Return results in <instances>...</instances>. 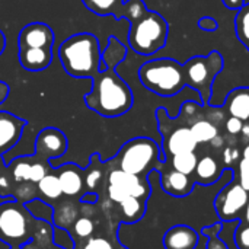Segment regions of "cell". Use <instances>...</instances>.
Wrapping results in <instances>:
<instances>
[{
	"label": "cell",
	"instance_id": "30bf717a",
	"mask_svg": "<svg viewBox=\"0 0 249 249\" xmlns=\"http://www.w3.org/2000/svg\"><path fill=\"white\" fill-rule=\"evenodd\" d=\"M107 163V179L105 184H111V185H117L120 188H123L128 196L140 198L143 201H147L150 194H152V188L150 184L147 181V178H142L133 174H128L125 171H121L118 168H112ZM104 184V185H105Z\"/></svg>",
	"mask_w": 249,
	"mask_h": 249
},
{
	"label": "cell",
	"instance_id": "c3c4849f",
	"mask_svg": "<svg viewBox=\"0 0 249 249\" xmlns=\"http://www.w3.org/2000/svg\"><path fill=\"white\" fill-rule=\"evenodd\" d=\"M48 249H61V248H58V247H57V248H54V247H51V248H48Z\"/></svg>",
	"mask_w": 249,
	"mask_h": 249
},
{
	"label": "cell",
	"instance_id": "5b68a950",
	"mask_svg": "<svg viewBox=\"0 0 249 249\" xmlns=\"http://www.w3.org/2000/svg\"><path fill=\"white\" fill-rule=\"evenodd\" d=\"M36 220L28 207L16 200L0 204V241L10 249H22L32 241Z\"/></svg>",
	"mask_w": 249,
	"mask_h": 249
},
{
	"label": "cell",
	"instance_id": "4fadbf2b",
	"mask_svg": "<svg viewBox=\"0 0 249 249\" xmlns=\"http://www.w3.org/2000/svg\"><path fill=\"white\" fill-rule=\"evenodd\" d=\"M54 172L58 178L64 197L79 198L83 193H86L83 169L76 163H64L58 169H54Z\"/></svg>",
	"mask_w": 249,
	"mask_h": 249
},
{
	"label": "cell",
	"instance_id": "6da1fadb",
	"mask_svg": "<svg viewBox=\"0 0 249 249\" xmlns=\"http://www.w3.org/2000/svg\"><path fill=\"white\" fill-rule=\"evenodd\" d=\"M125 55L127 47L115 36H109L102 51L101 69L92 74V89L85 95L86 107L101 117H121L127 114L134 104L131 88L115 70L118 64L125 60Z\"/></svg>",
	"mask_w": 249,
	"mask_h": 249
},
{
	"label": "cell",
	"instance_id": "e0dca14e",
	"mask_svg": "<svg viewBox=\"0 0 249 249\" xmlns=\"http://www.w3.org/2000/svg\"><path fill=\"white\" fill-rule=\"evenodd\" d=\"M225 171L226 169L219 159H216L212 155H206L203 158H198L196 171L193 174V179L196 184L200 185H212L222 178Z\"/></svg>",
	"mask_w": 249,
	"mask_h": 249
},
{
	"label": "cell",
	"instance_id": "ee69618b",
	"mask_svg": "<svg viewBox=\"0 0 249 249\" xmlns=\"http://www.w3.org/2000/svg\"><path fill=\"white\" fill-rule=\"evenodd\" d=\"M241 156H242V159L249 160V143L244 144V147L241 149Z\"/></svg>",
	"mask_w": 249,
	"mask_h": 249
},
{
	"label": "cell",
	"instance_id": "7bdbcfd3",
	"mask_svg": "<svg viewBox=\"0 0 249 249\" xmlns=\"http://www.w3.org/2000/svg\"><path fill=\"white\" fill-rule=\"evenodd\" d=\"M4 48H6V35H4L3 31L0 29V55L3 54Z\"/></svg>",
	"mask_w": 249,
	"mask_h": 249
},
{
	"label": "cell",
	"instance_id": "9a60e30c",
	"mask_svg": "<svg viewBox=\"0 0 249 249\" xmlns=\"http://www.w3.org/2000/svg\"><path fill=\"white\" fill-rule=\"evenodd\" d=\"M54 32L42 22H32L23 26L19 32L18 45L29 48H53Z\"/></svg>",
	"mask_w": 249,
	"mask_h": 249
},
{
	"label": "cell",
	"instance_id": "60d3db41",
	"mask_svg": "<svg viewBox=\"0 0 249 249\" xmlns=\"http://www.w3.org/2000/svg\"><path fill=\"white\" fill-rule=\"evenodd\" d=\"M9 92H10V88L6 82H1L0 80V104H3L7 96H9Z\"/></svg>",
	"mask_w": 249,
	"mask_h": 249
},
{
	"label": "cell",
	"instance_id": "d590c367",
	"mask_svg": "<svg viewBox=\"0 0 249 249\" xmlns=\"http://www.w3.org/2000/svg\"><path fill=\"white\" fill-rule=\"evenodd\" d=\"M15 181L13 178L10 177L7 168L4 166L0 172V197H12V193H13V188H15Z\"/></svg>",
	"mask_w": 249,
	"mask_h": 249
},
{
	"label": "cell",
	"instance_id": "2e32d148",
	"mask_svg": "<svg viewBox=\"0 0 249 249\" xmlns=\"http://www.w3.org/2000/svg\"><path fill=\"white\" fill-rule=\"evenodd\" d=\"M200 236L196 229L188 225H175L163 235L165 249H196L198 247Z\"/></svg>",
	"mask_w": 249,
	"mask_h": 249
},
{
	"label": "cell",
	"instance_id": "4316f807",
	"mask_svg": "<svg viewBox=\"0 0 249 249\" xmlns=\"http://www.w3.org/2000/svg\"><path fill=\"white\" fill-rule=\"evenodd\" d=\"M10 177L13 178L15 184H20L25 181H29V172H31V155L29 156H20L13 159L9 165H6Z\"/></svg>",
	"mask_w": 249,
	"mask_h": 249
},
{
	"label": "cell",
	"instance_id": "8fae6325",
	"mask_svg": "<svg viewBox=\"0 0 249 249\" xmlns=\"http://www.w3.org/2000/svg\"><path fill=\"white\" fill-rule=\"evenodd\" d=\"M67 137L61 130L55 127H47L42 128L36 136L35 155L47 160L61 158L67 150Z\"/></svg>",
	"mask_w": 249,
	"mask_h": 249
},
{
	"label": "cell",
	"instance_id": "7c38bea8",
	"mask_svg": "<svg viewBox=\"0 0 249 249\" xmlns=\"http://www.w3.org/2000/svg\"><path fill=\"white\" fill-rule=\"evenodd\" d=\"M156 172L160 174L162 190L172 197H177V198L188 197L196 187V182L191 175L181 174V172L172 169L165 162H160Z\"/></svg>",
	"mask_w": 249,
	"mask_h": 249
},
{
	"label": "cell",
	"instance_id": "52a82bcc",
	"mask_svg": "<svg viewBox=\"0 0 249 249\" xmlns=\"http://www.w3.org/2000/svg\"><path fill=\"white\" fill-rule=\"evenodd\" d=\"M225 66L223 55L213 50L207 55H196L184 64L187 86L200 93L203 105L210 104L214 79L222 73Z\"/></svg>",
	"mask_w": 249,
	"mask_h": 249
},
{
	"label": "cell",
	"instance_id": "1f68e13d",
	"mask_svg": "<svg viewBox=\"0 0 249 249\" xmlns=\"http://www.w3.org/2000/svg\"><path fill=\"white\" fill-rule=\"evenodd\" d=\"M241 159H242L241 147H238L236 144H226L225 146V149L222 152V163H223L225 169L236 168V165L239 163Z\"/></svg>",
	"mask_w": 249,
	"mask_h": 249
},
{
	"label": "cell",
	"instance_id": "f6af8a7d",
	"mask_svg": "<svg viewBox=\"0 0 249 249\" xmlns=\"http://www.w3.org/2000/svg\"><path fill=\"white\" fill-rule=\"evenodd\" d=\"M244 220H245V222H248V223H249V200H248V204H247V209H245Z\"/></svg>",
	"mask_w": 249,
	"mask_h": 249
},
{
	"label": "cell",
	"instance_id": "bcb514c9",
	"mask_svg": "<svg viewBox=\"0 0 249 249\" xmlns=\"http://www.w3.org/2000/svg\"><path fill=\"white\" fill-rule=\"evenodd\" d=\"M115 249H128V248H125V247H123L120 242H117V244H115Z\"/></svg>",
	"mask_w": 249,
	"mask_h": 249
},
{
	"label": "cell",
	"instance_id": "ffe728a7",
	"mask_svg": "<svg viewBox=\"0 0 249 249\" xmlns=\"http://www.w3.org/2000/svg\"><path fill=\"white\" fill-rule=\"evenodd\" d=\"M80 216V206L76 198L60 200V203L53 204V225L54 228L70 231L73 223Z\"/></svg>",
	"mask_w": 249,
	"mask_h": 249
},
{
	"label": "cell",
	"instance_id": "3957f363",
	"mask_svg": "<svg viewBox=\"0 0 249 249\" xmlns=\"http://www.w3.org/2000/svg\"><path fill=\"white\" fill-rule=\"evenodd\" d=\"M109 166L118 168L128 174L147 178L163 162L162 149L149 137H136L121 146L118 153L107 160Z\"/></svg>",
	"mask_w": 249,
	"mask_h": 249
},
{
	"label": "cell",
	"instance_id": "603a6c76",
	"mask_svg": "<svg viewBox=\"0 0 249 249\" xmlns=\"http://www.w3.org/2000/svg\"><path fill=\"white\" fill-rule=\"evenodd\" d=\"M82 3L98 16H114L115 19L124 18V0H82Z\"/></svg>",
	"mask_w": 249,
	"mask_h": 249
},
{
	"label": "cell",
	"instance_id": "b9f144b4",
	"mask_svg": "<svg viewBox=\"0 0 249 249\" xmlns=\"http://www.w3.org/2000/svg\"><path fill=\"white\" fill-rule=\"evenodd\" d=\"M241 144H247L249 143V123H244V127H242V131H241Z\"/></svg>",
	"mask_w": 249,
	"mask_h": 249
},
{
	"label": "cell",
	"instance_id": "d6a6232c",
	"mask_svg": "<svg viewBox=\"0 0 249 249\" xmlns=\"http://www.w3.org/2000/svg\"><path fill=\"white\" fill-rule=\"evenodd\" d=\"M118 242V241H117ZM115 242V244H117ZM115 244L102 236H90L82 242V245H76L77 249H115Z\"/></svg>",
	"mask_w": 249,
	"mask_h": 249
},
{
	"label": "cell",
	"instance_id": "7dc6e473",
	"mask_svg": "<svg viewBox=\"0 0 249 249\" xmlns=\"http://www.w3.org/2000/svg\"><path fill=\"white\" fill-rule=\"evenodd\" d=\"M6 165H4V162H3V159H1V156H0V172H1V169L4 168Z\"/></svg>",
	"mask_w": 249,
	"mask_h": 249
},
{
	"label": "cell",
	"instance_id": "ab89813d",
	"mask_svg": "<svg viewBox=\"0 0 249 249\" xmlns=\"http://www.w3.org/2000/svg\"><path fill=\"white\" fill-rule=\"evenodd\" d=\"M225 6L231 10H239L244 4H245V0H223Z\"/></svg>",
	"mask_w": 249,
	"mask_h": 249
},
{
	"label": "cell",
	"instance_id": "7a4b0ae2",
	"mask_svg": "<svg viewBox=\"0 0 249 249\" xmlns=\"http://www.w3.org/2000/svg\"><path fill=\"white\" fill-rule=\"evenodd\" d=\"M60 61L67 74L83 79L92 77L101 69L102 50L99 39L89 32H80L63 41L58 50Z\"/></svg>",
	"mask_w": 249,
	"mask_h": 249
},
{
	"label": "cell",
	"instance_id": "d6986e66",
	"mask_svg": "<svg viewBox=\"0 0 249 249\" xmlns=\"http://www.w3.org/2000/svg\"><path fill=\"white\" fill-rule=\"evenodd\" d=\"M223 109L228 117H236L244 123H249V88L241 86L229 92L225 99Z\"/></svg>",
	"mask_w": 249,
	"mask_h": 249
},
{
	"label": "cell",
	"instance_id": "7402d4cb",
	"mask_svg": "<svg viewBox=\"0 0 249 249\" xmlns=\"http://www.w3.org/2000/svg\"><path fill=\"white\" fill-rule=\"evenodd\" d=\"M146 203L136 197H127L117 204V220L124 223H137L146 214Z\"/></svg>",
	"mask_w": 249,
	"mask_h": 249
},
{
	"label": "cell",
	"instance_id": "74e56055",
	"mask_svg": "<svg viewBox=\"0 0 249 249\" xmlns=\"http://www.w3.org/2000/svg\"><path fill=\"white\" fill-rule=\"evenodd\" d=\"M198 28L207 32H214L219 29V22L212 16H203L198 19Z\"/></svg>",
	"mask_w": 249,
	"mask_h": 249
},
{
	"label": "cell",
	"instance_id": "83f0119b",
	"mask_svg": "<svg viewBox=\"0 0 249 249\" xmlns=\"http://www.w3.org/2000/svg\"><path fill=\"white\" fill-rule=\"evenodd\" d=\"M235 32L238 39L249 50V3H245L235 16Z\"/></svg>",
	"mask_w": 249,
	"mask_h": 249
},
{
	"label": "cell",
	"instance_id": "9c48e42d",
	"mask_svg": "<svg viewBox=\"0 0 249 249\" xmlns=\"http://www.w3.org/2000/svg\"><path fill=\"white\" fill-rule=\"evenodd\" d=\"M248 200V191L232 179L214 198V210L222 222H235L244 219Z\"/></svg>",
	"mask_w": 249,
	"mask_h": 249
},
{
	"label": "cell",
	"instance_id": "d4e9b609",
	"mask_svg": "<svg viewBox=\"0 0 249 249\" xmlns=\"http://www.w3.org/2000/svg\"><path fill=\"white\" fill-rule=\"evenodd\" d=\"M36 188H38L39 197L44 198V200L57 201V200H60L63 197V191H61V187H60V182H58V178H57L54 169H53V172L45 175L36 184Z\"/></svg>",
	"mask_w": 249,
	"mask_h": 249
},
{
	"label": "cell",
	"instance_id": "cb8c5ba5",
	"mask_svg": "<svg viewBox=\"0 0 249 249\" xmlns=\"http://www.w3.org/2000/svg\"><path fill=\"white\" fill-rule=\"evenodd\" d=\"M197 162H198V156L196 152L178 153V155H174V156L165 159V163L169 165L172 169H175L181 174H185V175H191V177L196 171Z\"/></svg>",
	"mask_w": 249,
	"mask_h": 249
},
{
	"label": "cell",
	"instance_id": "836d02e7",
	"mask_svg": "<svg viewBox=\"0 0 249 249\" xmlns=\"http://www.w3.org/2000/svg\"><path fill=\"white\" fill-rule=\"evenodd\" d=\"M233 181H236L245 191L249 193V160L241 159L233 172Z\"/></svg>",
	"mask_w": 249,
	"mask_h": 249
},
{
	"label": "cell",
	"instance_id": "8d00e7d4",
	"mask_svg": "<svg viewBox=\"0 0 249 249\" xmlns=\"http://www.w3.org/2000/svg\"><path fill=\"white\" fill-rule=\"evenodd\" d=\"M244 127V121H241L236 117H228L225 121V130L231 137H238L242 131Z\"/></svg>",
	"mask_w": 249,
	"mask_h": 249
},
{
	"label": "cell",
	"instance_id": "5bb4252c",
	"mask_svg": "<svg viewBox=\"0 0 249 249\" xmlns=\"http://www.w3.org/2000/svg\"><path fill=\"white\" fill-rule=\"evenodd\" d=\"M26 124V120H22L12 112L0 111V156L18 144Z\"/></svg>",
	"mask_w": 249,
	"mask_h": 249
},
{
	"label": "cell",
	"instance_id": "ac0fdd59",
	"mask_svg": "<svg viewBox=\"0 0 249 249\" xmlns=\"http://www.w3.org/2000/svg\"><path fill=\"white\" fill-rule=\"evenodd\" d=\"M53 61V48L19 47V64L28 71H42Z\"/></svg>",
	"mask_w": 249,
	"mask_h": 249
},
{
	"label": "cell",
	"instance_id": "681fc988",
	"mask_svg": "<svg viewBox=\"0 0 249 249\" xmlns=\"http://www.w3.org/2000/svg\"><path fill=\"white\" fill-rule=\"evenodd\" d=\"M245 3H249V0H245Z\"/></svg>",
	"mask_w": 249,
	"mask_h": 249
},
{
	"label": "cell",
	"instance_id": "f35d334b",
	"mask_svg": "<svg viewBox=\"0 0 249 249\" xmlns=\"http://www.w3.org/2000/svg\"><path fill=\"white\" fill-rule=\"evenodd\" d=\"M98 201V194L95 193H83L80 196V203H85V204H96Z\"/></svg>",
	"mask_w": 249,
	"mask_h": 249
},
{
	"label": "cell",
	"instance_id": "ba28073f",
	"mask_svg": "<svg viewBox=\"0 0 249 249\" xmlns=\"http://www.w3.org/2000/svg\"><path fill=\"white\" fill-rule=\"evenodd\" d=\"M156 120L159 124V131L162 134V156L163 162L165 159L185 152H196L198 147V143L196 142L190 125L187 121L178 115V118H171L168 115V111L160 107L156 109Z\"/></svg>",
	"mask_w": 249,
	"mask_h": 249
},
{
	"label": "cell",
	"instance_id": "f1b7e54d",
	"mask_svg": "<svg viewBox=\"0 0 249 249\" xmlns=\"http://www.w3.org/2000/svg\"><path fill=\"white\" fill-rule=\"evenodd\" d=\"M53 172V166L50 165V160L38 156V155H31V172H29V181L34 184H38L45 175Z\"/></svg>",
	"mask_w": 249,
	"mask_h": 249
},
{
	"label": "cell",
	"instance_id": "4dcf8cb0",
	"mask_svg": "<svg viewBox=\"0 0 249 249\" xmlns=\"http://www.w3.org/2000/svg\"><path fill=\"white\" fill-rule=\"evenodd\" d=\"M222 229H223V225L220 222L219 223H213V225L201 229V233L209 238V242H207L206 249H229V247L219 238Z\"/></svg>",
	"mask_w": 249,
	"mask_h": 249
},
{
	"label": "cell",
	"instance_id": "8992f818",
	"mask_svg": "<svg viewBox=\"0 0 249 249\" xmlns=\"http://www.w3.org/2000/svg\"><path fill=\"white\" fill-rule=\"evenodd\" d=\"M169 25L166 19L153 10H147L142 18L130 23L128 45L140 55H152L160 51L168 41Z\"/></svg>",
	"mask_w": 249,
	"mask_h": 249
},
{
	"label": "cell",
	"instance_id": "f546056e",
	"mask_svg": "<svg viewBox=\"0 0 249 249\" xmlns=\"http://www.w3.org/2000/svg\"><path fill=\"white\" fill-rule=\"evenodd\" d=\"M12 197H13V200L19 201L22 204H26V203L38 198L39 194H38L36 184H34L32 181H25V182L16 184L15 188H13Z\"/></svg>",
	"mask_w": 249,
	"mask_h": 249
},
{
	"label": "cell",
	"instance_id": "e575fe53",
	"mask_svg": "<svg viewBox=\"0 0 249 249\" xmlns=\"http://www.w3.org/2000/svg\"><path fill=\"white\" fill-rule=\"evenodd\" d=\"M235 245L238 249H249V223L244 219L235 231Z\"/></svg>",
	"mask_w": 249,
	"mask_h": 249
},
{
	"label": "cell",
	"instance_id": "44dd1931",
	"mask_svg": "<svg viewBox=\"0 0 249 249\" xmlns=\"http://www.w3.org/2000/svg\"><path fill=\"white\" fill-rule=\"evenodd\" d=\"M85 188L88 193H95L99 187H104L107 179V163L101 160L98 153H93L89 159V165L83 169Z\"/></svg>",
	"mask_w": 249,
	"mask_h": 249
},
{
	"label": "cell",
	"instance_id": "484cf974",
	"mask_svg": "<svg viewBox=\"0 0 249 249\" xmlns=\"http://www.w3.org/2000/svg\"><path fill=\"white\" fill-rule=\"evenodd\" d=\"M71 233V238L74 241V245L79 242V241H85L90 236H93V232H95V222L90 216H86V214H80L77 217V220L73 223V226L70 228L69 231Z\"/></svg>",
	"mask_w": 249,
	"mask_h": 249
},
{
	"label": "cell",
	"instance_id": "277c9868",
	"mask_svg": "<svg viewBox=\"0 0 249 249\" xmlns=\"http://www.w3.org/2000/svg\"><path fill=\"white\" fill-rule=\"evenodd\" d=\"M139 79L146 89L163 98L175 96L187 86L184 64L168 57L142 64Z\"/></svg>",
	"mask_w": 249,
	"mask_h": 249
}]
</instances>
